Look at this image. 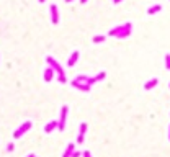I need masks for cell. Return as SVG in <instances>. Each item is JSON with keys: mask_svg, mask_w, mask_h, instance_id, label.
Here are the masks:
<instances>
[{"mask_svg": "<svg viewBox=\"0 0 170 157\" xmlns=\"http://www.w3.org/2000/svg\"><path fill=\"white\" fill-rule=\"evenodd\" d=\"M131 31H133V25H131L129 22L124 23V25H120V26H114L113 30L108 31V36H114V38H128L131 34Z\"/></svg>", "mask_w": 170, "mask_h": 157, "instance_id": "obj_1", "label": "cell"}, {"mask_svg": "<svg viewBox=\"0 0 170 157\" xmlns=\"http://www.w3.org/2000/svg\"><path fill=\"white\" fill-rule=\"evenodd\" d=\"M46 61H48V64H49V67H53L54 72L57 74V80H59V82H61V83H65V82H67V80H65V72H64V69L61 67V64H59L56 59L51 57V56H48Z\"/></svg>", "mask_w": 170, "mask_h": 157, "instance_id": "obj_2", "label": "cell"}, {"mask_svg": "<svg viewBox=\"0 0 170 157\" xmlns=\"http://www.w3.org/2000/svg\"><path fill=\"white\" fill-rule=\"evenodd\" d=\"M67 115H69V106L65 105V106L61 108V118H59V131H64L65 128V123H67Z\"/></svg>", "mask_w": 170, "mask_h": 157, "instance_id": "obj_3", "label": "cell"}, {"mask_svg": "<svg viewBox=\"0 0 170 157\" xmlns=\"http://www.w3.org/2000/svg\"><path fill=\"white\" fill-rule=\"evenodd\" d=\"M31 126H33V123H31V121H25V123H23L22 126L18 128V129H16L15 132H13V138H15V139L22 138V136L25 134L26 131H30V129H31Z\"/></svg>", "mask_w": 170, "mask_h": 157, "instance_id": "obj_4", "label": "cell"}, {"mask_svg": "<svg viewBox=\"0 0 170 157\" xmlns=\"http://www.w3.org/2000/svg\"><path fill=\"white\" fill-rule=\"evenodd\" d=\"M49 10H51V22H53L54 25H57L59 23V8H57V5L56 3H51Z\"/></svg>", "mask_w": 170, "mask_h": 157, "instance_id": "obj_5", "label": "cell"}, {"mask_svg": "<svg viewBox=\"0 0 170 157\" xmlns=\"http://www.w3.org/2000/svg\"><path fill=\"white\" fill-rule=\"evenodd\" d=\"M79 57H80V52H79V51H74V52H72V54L69 56V59H67V67H74V65L77 64Z\"/></svg>", "mask_w": 170, "mask_h": 157, "instance_id": "obj_6", "label": "cell"}, {"mask_svg": "<svg viewBox=\"0 0 170 157\" xmlns=\"http://www.w3.org/2000/svg\"><path fill=\"white\" fill-rule=\"evenodd\" d=\"M85 132H87V123H80V126H79V136H77V144H82V142H84Z\"/></svg>", "mask_w": 170, "mask_h": 157, "instance_id": "obj_7", "label": "cell"}, {"mask_svg": "<svg viewBox=\"0 0 170 157\" xmlns=\"http://www.w3.org/2000/svg\"><path fill=\"white\" fill-rule=\"evenodd\" d=\"M72 87L74 89H79V90H82V92H88L92 87L88 85V83H84V82H77V80H72Z\"/></svg>", "mask_w": 170, "mask_h": 157, "instance_id": "obj_8", "label": "cell"}, {"mask_svg": "<svg viewBox=\"0 0 170 157\" xmlns=\"http://www.w3.org/2000/svg\"><path fill=\"white\" fill-rule=\"evenodd\" d=\"M105 77H106V74H105V72H100V74H97L95 77H88V80H87V83H88V85L92 87L93 83L100 82V80H103V79H105Z\"/></svg>", "mask_w": 170, "mask_h": 157, "instance_id": "obj_9", "label": "cell"}, {"mask_svg": "<svg viewBox=\"0 0 170 157\" xmlns=\"http://www.w3.org/2000/svg\"><path fill=\"white\" fill-rule=\"evenodd\" d=\"M57 128H59V121L57 120H53V121H49V123L46 124L44 132H48V134H49V132H53L54 129H57Z\"/></svg>", "mask_w": 170, "mask_h": 157, "instance_id": "obj_10", "label": "cell"}, {"mask_svg": "<svg viewBox=\"0 0 170 157\" xmlns=\"http://www.w3.org/2000/svg\"><path fill=\"white\" fill-rule=\"evenodd\" d=\"M157 85H159V79L152 77V79H149L147 82L144 83V89H146V90H152V89H155Z\"/></svg>", "mask_w": 170, "mask_h": 157, "instance_id": "obj_11", "label": "cell"}, {"mask_svg": "<svg viewBox=\"0 0 170 157\" xmlns=\"http://www.w3.org/2000/svg\"><path fill=\"white\" fill-rule=\"evenodd\" d=\"M53 79H54V69L46 67V71H44V82H51Z\"/></svg>", "mask_w": 170, "mask_h": 157, "instance_id": "obj_12", "label": "cell"}, {"mask_svg": "<svg viewBox=\"0 0 170 157\" xmlns=\"http://www.w3.org/2000/svg\"><path fill=\"white\" fill-rule=\"evenodd\" d=\"M75 151V144H67V149L64 151V154H62V157H72V154H74Z\"/></svg>", "mask_w": 170, "mask_h": 157, "instance_id": "obj_13", "label": "cell"}, {"mask_svg": "<svg viewBox=\"0 0 170 157\" xmlns=\"http://www.w3.org/2000/svg\"><path fill=\"white\" fill-rule=\"evenodd\" d=\"M162 10V5L160 3H157V5H152L151 8L147 10V15H155V13H159Z\"/></svg>", "mask_w": 170, "mask_h": 157, "instance_id": "obj_14", "label": "cell"}, {"mask_svg": "<svg viewBox=\"0 0 170 157\" xmlns=\"http://www.w3.org/2000/svg\"><path fill=\"white\" fill-rule=\"evenodd\" d=\"M106 39V36H103V34H98V36H93V43H95V44H100V43H103V41H105Z\"/></svg>", "mask_w": 170, "mask_h": 157, "instance_id": "obj_15", "label": "cell"}, {"mask_svg": "<svg viewBox=\"0 0 170 157\" xmlns=\"http://www.w3.org/2000/svg\"><path fill=\"white\" fill-rule=\"evenodd\" d=\"M75 80H77V82H84V83H87V80H88V75H77V77H75Z\"/></svg>", "mask_w": 170, "mask_h": 157, "instance_id": "obj_16", "label": "cell"}, {"mask_svg": "<svg viewBox=\"0 0 170 157\" xmlns=\"http://www.w3.org/2000/svg\"><path fill=\"white\" fill-rule=\"evenodd\" d=\"M165 67H167L169 71H170V54L165 56Z\"/></svg>", "mask_w": 170, "mask_h": 157, "instance_id": "obj_17", "label": "cell"}, {"mask_svg": "<svg viewBox=\"0 0 170 157\" xmlns=\"http://www.w3.org/2000/svg\"><path fill=\"white\" fill-rule=\"evenodd\" d=\"M82 157H92V154H90V151H84L82 152Z\"/></svg>", "mask_w": 170, "mask_h": 157, "instance_id": "obj_18", "label": "cell"}, {"mask_svg": "<svg viewBox=\"0 0 170 157\" xmlns=\"http://www.w3.org/2000/svg\"><path fill=\"white\" fill-rule=\"evenodd\" d=\"M72 157H82V152H79V151H74V154H72Z\"/></svg>", "mask_w": 170, "mask_h": 157, "instance_id": "obj_19", "label": "cell"}, {"mask_svg": "<svg viewBox=\"0 0 170 157\" xmlns=\"http://www.w3.org/2000/svg\"><path fill=\"white\" fill-rule=\"evenodd\" d=\"M7 151H8V152H12V151H13V144H12V142H10V144L7 146Z\"/></svg>", "mask_w": 170, "mask_h": 157, "instance_id": "obj_20", "label": "cell"}, {"mask_svg": "<svg viewBox=\"0 0 170 157\" xmlns=\"http://www.w3.org/2000/svg\"><path fill=\"white\" fill-rule=\"evenodd\" d=\"M120 2H123V0H113V3H120Z\"/></svg>", "mask_w": 170, "mask_h": 157, "instance_id": "obj_21", "label": "cell"}, {"mask_svg": "<svg viewBox=\"0 0 170 157\" xmlns=\"http://www.w3.org/2000/svg\"><path fill=\"white\" fill-rule=\"evenodd\" d=\"M26 157H36V156H34V154H28V156H26Z\"/></svg>", "mask_w": 170, "mask_h": 157, "instance_id": "obj_22", "label": "cell"}, {"mask_svg": "<svg viewBox=\"0 0 170 157\" xmlns=\"http://www.w3.org/2000/svg\"><path fill=\"white\" fill-rule=\"evenodd\" d=\"M71 2H74V0H65V3H71Z\"/></svg>", "mask_w": 170, "mask_h": 157, "instance_id": "obj_23", "label": "cell"}, {"mask_svg": "<svg viewBox=\"0 0 170 157\" xmlns=\"http://www.w3.org/2000/svg\"><path fill=\"white\" fill-rule=\"evenodd\" d=\"M38 2H39V3H44V2H46V0H38Z\"/></svg>", "mask_w": 170, "mask_h": 157, "instance_id": "obj_24", "label": "cell"}, {"mask_svg": "<svg viewBox=\"0 0 170 157\" xmlns=\"http://www.w3.org/2000/svg\"><path fill=\"white\" fill-rule=\"evenodd\" d=\"M80 3H87V0H80Z\"/></svg>", "mask_w": 170, "mask_h": 157, "instance_id": "obj_25", "label": "cell"}, {"mask_svg": "<svg viewBox=\"0 0 170 157\" xmlns=\"http://www.w3.org/2000/svg\"><path fill=\"white\" fill-rule=\"evenodd\" d=\"M169 139H170V126H169Z\"/></svg>", "mask_w": 170, "mask_h": 157, "instance_id": "obj_26", "label": "cell"}, {"mask_svg": "<svg viewBox=\"0 0 170 157\" xmlns=\"http://www.w3.org/2000/svg\"><path fill=\"white\" fill-rule=\"evenodd\" d=\"M169 87H170V83H169Z\"/></svg>", "mask_w": 170, "mask_h": 157, "instance_id": "obj_27", "label": "cell"}]
</instances>
